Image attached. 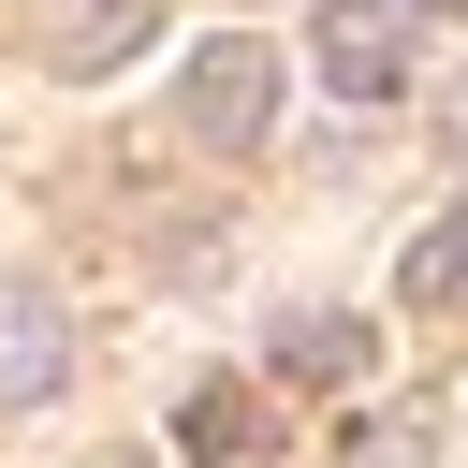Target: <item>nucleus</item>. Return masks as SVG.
Returning <instances> with one entry per match:
<instances>
[{
  "label": "nucleus",
  "instance_id": "1",
  "mask_svg": "<svg viewBox=\"0 0 468 468\" xmlns=\"http://www.w3.org/2000/svg\"><path fill=\"white\" fill-rule=\"evenodd\" d=\"M263 117H278V58H263L249 29H219V44L190 58V132L249 161V146H263Z\"/></svg>",
  "mask_w": 468,
  "mask_h": 468
},
{
  "label": "nucleus",
  "instance_id": "2",
  "mask_svg": "<svg viewBox=\"0 0 468 468\" xmlns=\"http://www.w3.org/2000/svg\"><path fill=\"white\" fill-rule=\"evenodd\" d=\"M322 73H336V102H395L410 88V0H322Z\"/></svg>",
  "mask_w": 468,
  "mask_h": 468
},
{
  "label": "nucleus",
  "instance_id": "3",
  "mask_svg": "<svg viewBox=\"0 0 468 468\" xmlns=\"http://www.w3.org/2000/svg\"><path fill=\"white\" fill-rule=\"evenodd\" d=\"M73 380V322H58V292L44 278H0V410H44Z\"/></svg>",
  "mask_w": 468,
  "mask_h": 468
},
{
  "label": "nucleus",
  "instance_id": "4",
  "mask_svg": "<svg viewBox=\"0 0 468 468\" xmlns=\"http://www.w3.org/2000/svg\"><path fill=\"white\" fill-rule=\"evenodd\" d=\"M146 29H161V0H44V29H29V44H44L58 73H117Z\"/></svg>",
  "mask_w": 468,
  "mask_h": 468
},
{
  "label": "nucleus",
  "instance_id": "5",
  "mask_svg": "<svg viewBox=\"0 0 468 468\" xmlns=\"http://www.w3.org/2000/svg\"><path fill=\"white\" fill-rule=\"evenodd\" d=\"M366 351H380V336H366V322H336V307H307V322L278 336V366H292V380H366Z\"/></svg>",
  "mask_w": 468,
  "mask_h": 468
},
{
  "label": "nucleus",
  "instance_id": "6",
  "mask_svg": "<svg viewBox=\"0 0 468 468\" xmlns=\"http://www.w3.org/2000/svg\"><path fill=\"white\" fill-rule=\"evenodd\" d=\"M176 439H190V453H263V439H278V410L219 380V395H190V424H176Z\"/></svg>",
  "mask_w": 468,
  "mask_h": 468
},
{
  "label": "nucleus",
  "instance_id": "7",
  "mask_svg": "<svg viewBox=\"0 0 468 468\" xmlns=\"http://www.w3.org/2000/svg\"><path fill=\"white\" fill-rule=\"evenodd\" d=\"M468 292V190L439 205V234H410V307H453Z\"/></svg>",
  "mask_w": 468,
  "mask_h": 468
},
{
  "label": "nucleus",
  "instance_id": "8",
  "mask_svg": "<svg viewBox=\"0 0 468 468\" xmlns=\"http://www.w3.org/2000/svg\"><path fill=\"white\" fill-rule=\"evenodd\" d=\"M453 146H468V88H453Z\"/></svg>",
  "mask_w": 468,
  "mask_h": 468
},
{
  "label": "nucleus",
  "instance_id": "9",
  "mask_svg": "<svg viewBox=\"0 0 468 468\" xmlns=\"http://www.w3.org/2000/svg\"><path fill=\"white\" fill-rule=\"evenodd\" d=\"M439 15H468V0H439Z\"/></svg>",
  "mask_w": 468,
  "mask_h": 468
}]
</instances>
